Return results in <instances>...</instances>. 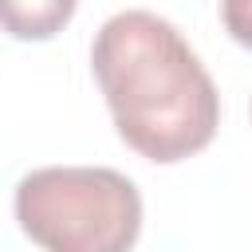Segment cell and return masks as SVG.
I'll list each match as a JSON object with an SVG mask.
<instances>
[{
	"mask_svg": "<svg viewBox=\"0 0 252 252\" xmlns=\"http://www.w3.org/2000/svg\"><path fill=\"white\" fill-rule=\"evenodd\" d=\"M91 71L118 138L173 165L201 154L220 126V94L185 35L142 8L110 16L91 43Z\"/></svg>",
	"mask_w": 252,
	"mask_h": 252,
	"instance_id": "1",
	"label": "cell"
},
{
	"mask_svg": "<svg viewBox=\"0 0 252 252\" xmlns=\"http://www.w3.org/2000/svg\"><path fill=\"white\" fill-rule=\"evenodd\" d=\"M16 220L43 252H130L142 232V193L106 165H43L20 177Z\"/></svg>",
	"mask_w": 252,
	"mask_h": 252,
	"instance_id": "2",
	"label": "cell"
},
{
	"mask_svg": "<svg viewBox=\"0 0 252 252\" xmlns=\"http://www.w3.org/2000/svg\"><path fill=\"white\" fill-rule=\"evenodd\" d=\"M75 8L79 0H0V32L24 43H43L71 24Z\"/></svg>",
	"mask_w": 252,
	"mask_h": 252,
	"instance_id": "3",
	"label": "cell"
},
{
	"mask_svg": "<svg viewBox=\"0 0 252 252\" xmlns=\"http://www.w3.org/2000/svg\"><path fill=\"white\" fill-rule=\"evenodd\" d=\"M220 24L240 47L252 51V0H220Z\"/></svg>",
	"mask_w": 252,
	"mask_h": 252,
	"instance_id": "4",
	"label": "cell"
}]
</instances>
